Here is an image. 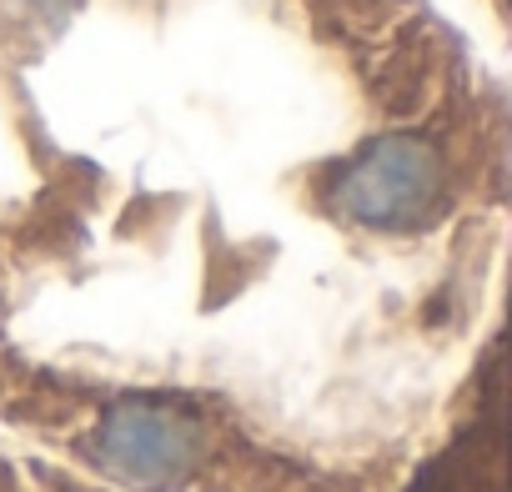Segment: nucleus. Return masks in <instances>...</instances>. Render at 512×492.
Returning a JSON list of instances; mask_svg holds the SVG:
<instances>
[{"instance_id": "obj_2", "label": "nucleus", "mask_w": 512, "mask_h": 492, "mask_svg": "<svg viewBox=\"0 0 512 492\" xmlns=\"http://www.w3.org/2000/svg\"><path fill=\"white\" fill-rule=\"evenodd\" d=\"M96 452L111 462V472H121L126 482L141 487H166L176 477H186L201 457V427L191 417H181L166 402H116L96 432Z\"/></svg>"}, {"instance_id": "obj_1", "label": "nucleus", "mask_w": 512, "mask_h": 492, "mask_svg": "<svg viewBox=\"0 0 512 492\" xmlns=\"http://www.w3.org/2000/svg\"><path fill=\"white\" fill-rule=\"evenodd\" d=\"M442 196V161L422 136H382L372 141L337 181V206L357 226L402 231L417 226Z\"/></svg>"}]
</instances>
